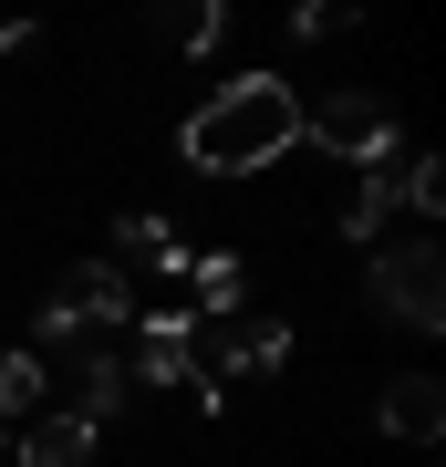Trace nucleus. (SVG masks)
Returning a JSON list of instances; mask_svg holds the SVG:
<instances>
[{"mask_svg":"<svg viewBox=\"0 0 446 467\" xmlns=\"http://www.w3.org/2000/svg\"><path fill=\"white\" fill-rule=\"evenodd\" d=\"M291 146H301V94L281 84V73L218 84L198 115H187V135H177V156L198 177H260V167H281Z\"/></svg>","mask_w":446,"mask_h":467,"instance_id":"obj_1","label":"nucleus"},{"mask_svg":"<svg viewBox=\"0 0 446 467\" xmlns=\"http://www.w3.org/2000/svg\"><path fill=\"white\" fill-rule=\"evenodd\" d=\"M364 301L405 333H446V250L436 239H405V250H374V281Z\"/></svg>","mask_w":446,"mask_h":467,"instance_id":"obj_2","label":"nucleus"},{"mask_svg":"<svg viewBox=\"0 0 446 467\" xmlns=\"http://www.w3.org/2000/svg\"><path fill=\"white\" fill-rule=\"evenodd\" d=\"M83 322H104V333H135V291H125V270H115V260H83L73 281L42 301L32 333H42L52 353H73V343H83Z\"/></svg>","mask_w":446,"mask_h":467,"instance_id":"obj_3","label":"nucleus"},{"mask_svg":"<svg viewBox=\"0 0 446 467\" xmlns=\"http://www.w3.org/2000/svg\"><path fill=\"white\" fill-rule=\"evenodd\" d=\"M291 364V322L229 312L218 333H198V405H218V374H281Z\"/></svg>","mask_w":446,"mask_h":467,"instance_id":"obj_4","label":"nucleus"},{"mask_svg":"<svg viewBox=\"0 0 446 467\" xmlns=\"http://www.w3.org/2000/svg\"><path fill=\"white\" fill-rule=\"evenodd\" d=\"M301 135H312L322 156H353V167H384V156H395V104L353 84V94L312 104V115H301Z\"/></svg>","mask_w":446,"mask_h":467,"instance_id":"obj_5","label":"nucleus"},{"mask_svg":"<svg viewBox=\"0 0 446 467\" xmlns=\"http://www.w3.org/2000/svg\"><path fill=\"white\" fill-rule=\"evenodd\" d=\"M125 374L187 384V395H198V322H187V312H146V322H135V364H125Z\"/></svg>","mask_w":446,"mask_h":467,"instance_id":"obj_6","label":"nucleus"},{"mask_svg":"<svg viewBox=\"0 0 446 467\" xmlns=\"http://www.w3.org/2000/svg\"><path fill=\"white\" fill-rule=\"evenodd\" d=\"M125 384H135L125 353H104L94 333H83V343H73V405H63V416H83V426L104 436V416H125Z\"/></svg>","mask_w":446,"mask_h":467,"instance_id":"obj_7","label":"nucleus"},{"mask_svg":"<svg viewBox=\"0 0 446 467\" xmlns=\"http://www.w3.org/2000/svg\"><path fill=\"white\" fill-rule=\"evenodd\" d=\"M374 416H384V436H405V447H436V426H446V395H436V374H395Z\"/></svg>","mask_w":446,"mask_h":467,"instance_id":"obj_8","label":"nucleus"},{"mask_svg":"<svg viewBox=\"0 0 446 467\" xmlns=\"http://www.w3.org/2000/svg\"><path fill=\"white\" fill-rule=\"evenodd\" d=\"M83 457H94V426L83 416H32V436H21L11 467H83Z\"/></svg>","mask_w":446,"mask_h":467,"instance_id":"obj_9","label":"nucleus"},{"mask_svg":"<svg viewBox=\"0 0 446 467\" xmlns=\"http://www.w3.org/2000/svg\"><path fill=\"white\" fill-rule=\"evenodd\" d=\"M115 250H135L146 270H187V260H198L177 229H166V218H115Z\"/></svg>","mask_w":446,"mask_h":467,"instance_id":"obj_10","label":"nucleus"},{"mask_svg":"<svg viewBox=\"0 0 446 467\" xmlns=\"http://www.w3.org/2000/svg\"><path fill=\"white\" fill-rule=\"evenodd\" d=\"M187 270H198V301H208L218 322H229V312H239V291H249V270H239L229 250H198V260H187Z\"/></svg>","mask_w":446,"mask_h":467,"instance_id":"obj_11","label":"nucleus"},{"mask_svg":"<svg viewBox=\"0 0 446 467\" xmlns=\"http://www.w3.org/2000/svg\"><path fill=\"white\" fill-rule=\"evenodd\" d=\"M384 208H395V167H364V187H353V208H343V239H374Z\"/></svg>","mask_w":446,"mask_h":467,"instance_id":"obj_12","label":"nucleus"},{"mask_svg":"<svg viewBox=\"0 0 446 467\" xmlns=\"http://www.w3.org/2000/svg\"><path fill=\"white\" fill-rule=\"evenodd\" d=\"M395 208H415V218H436V208H446L436 156H395Z\"/></svg>","mask_w":446,"mask_h":467,"instance_id":"obj_13","label":"nucleus"},{"mask_svg":"<svg viewBox=\"0 0 446 467\" xmlns=\"http://www.w3.org/2000/svg\"><path fill=\"white\" fill-rule=\"evenodd\" d=\"M42 405V353H11L0 364V416H32Z\"/></svg>","mask_w":446,"mask_h":467,"instance_id":"obj_14","label":"nucleus"},{"mask_svg":"<svg viewBox=\"0 0 446 467\" xmlns=\"http://www.w3.org/2000/svg\"><path fill=\"white\" fill-rule=\"evenodd\" d=\"M218 32H229V0H198V11H177V42H187V52H218Z\"/></svg>","mask_w":446,"mask_h":467,"instance_id":"obj_15","label":"nucleus"},{"mask_svg":"<svg viewBox=\"0 0 446 467\" xmlns=\"http://www.w3.org/2000/svg\"><path fill=\"white\" fill-rule=\"evenodd\" d=\"M11 42H32V32H21V21H0V52H11Z\"/></svg>","mask_w":446,"mask_h":467,"instance_id":"obj_16","label":"nucleus"},{"mask_svg":"<svg viewBox=\"0 0 446 467\" xmlns=\"http://www.w3.org/2000/svg\"><path fill=\"white\" fill-rule=\"evenodd\" d=\"M0 467H11V457H0Z\"/></svg>","mask_w":446,"mask_h":467,"instance_id":"obj_17","label":"nucleus"}]
</instances>
